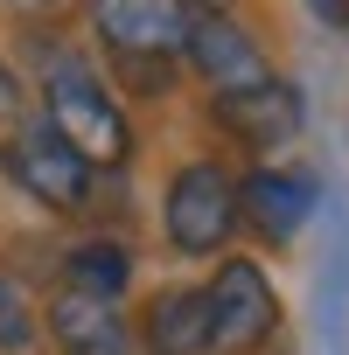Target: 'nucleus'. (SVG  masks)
Returning a JSON list of instances; mask_svg holds the SVG:
<instances>
[{"label":"nucleus","mask_w":349,"mask_h":355,"mask_svg":"<svg viewBox=\"0 0 349 355\" xmlns=\"http://www.w3.org/2000/svg\"><path fill=\"white\" fill-rule=\"evenodd\" d=\"M42 313L29 306V293H22V279H8V272H0V355H22L42 327H35Z\"/></svg>","instance_id":"f8f14e48"},{"label":"nucleus","mask_w":349,"mask_h":355,"mask_svg":"<svg viewBox=\"0 0 349 355\" xmlns=\"http://www.w3.org/2000/svg\"><path fill=\"white\" fill-rule=\"evenodd\" d=\"M335 21H342V35H349V0H342V15H335Z\"/></svg>","instance_id":"dca6fc26"},{"label":"nucleus","mask_w":349,"mask_h":355,"mask_svg":"<svg viewBox=\"0 0 349 355\" xmlns=\"http://www.w3.org/2000/svg\"><path fill=\"white\" fill-rule=\"evenodd\" d=\"M22 119H29V84H22L8 63H0V146L22 132Z\"/></svg>","instance_id":"ddd939ff"},{"label":"nucleus","mask_w":349,"mask_h":355,"mask_svg":"<svg viewBox=\"0 0 349 355\" xmlns=\"http://www.w3.org/2000/svg\"><path fill=\"white\" fill-rule=\"evenodd\" d=\"M22 8H56V0H22Z\"/></svg>","instance_id":"f3484780"},{"label":"nucleus","mask_w":349,"mask_h":355,"mask_svg":"<svg viewBox=\"0 0 349 355\" xmlns=\"http://www.w3.org/2000/svg\"><path fill=\"white\" fill-rule=\"evenodd\" d=\"M147 348L154 355H203L210 348V306L203 286H168L147 306Z\"/></svg>","instance_id":"9d476101"},{"label":"nucleus","mask_w":349,"mask_h":355,"mask_svg":"<svg viewBox=\"0 0 349 355\" xmlns=\"http://www.w3.org/2000/svg\"><path fill=\"white\" fill-rule=\"evenodd\" d=\"M314 202H321V189H314V174H300V167H259V174L238 182V223H252L273 244L300 237V223L314 216Z\"/></svg>","instance_id":"0eeeda50"},{"label":"nucleus","mask_w":349,"mask_h":355,"mask_svg":"<svg viewBox=\"0 0 349 355\" xmlns=\"http://www.w3.org/2000/svg\"><path fill=\"white\" fill-rule=\"evenodd\" d=\"M42 119H49L91 167H119V160L133 153V125H126L119 98H112V91L98 84V70L77 63V56H49V70H42Z\"/></svg>","instance_id":"f257e3e1"},{"label":"nucleus","mask_w":349,"mask_h":355,"mask_svg":"<svg viewBox=\"0 0 349 355\" xmlns=\"http://www.w3.org/2000/svg\"><path fill=\"white\" fill-rule=\"evenodd\" d=\"M189 15H231V0H182Z\"/></svg>","instance_id":"4468645a"},{"label":"nucleus","mask_w":349,"mask_h":355,"mask_svg":"<svg viewBox=\"0 0 349 355\" xmlns=\"http://www.w3.org/2000/svg\"><path fill=\"white\" fill-rule=\"evenodd\" d=\"M63 293H84V300H119L126 286H133V258H126V244H112V237H84L70 258H63Z\"/></svg>","instance_id":"9b49d317"},{"label":"nucleus","mask_w":349,"mask_h":355,"mask_svg":"<svg viewBox=\"0 0 349 355\" xmlns=\"http://www.w3.org/2000/svg\"><path fill=\"white\" fill-rule=\"evenodd\" d=\"M182 56L196 63V77H203L210 91H245V84H266V77H273L266 49H259L252 28H238L231 15H189Z\"/></svg>","instance_id":"423d86ee"},{"label":"nucleus","mask_w":349,"mask_h":355,"mask_svg":"<svg viewBox=\"0 0 349 355\" xmlns=\"http://www.w3.org/2000/svg\"><path fill=\"white\" fill-rule=\"evenodd\" d=\"M203 306H210V348L217 355L259 348L279 327V293H273L266 265H252V258H224L217 279L203 286Z\"/></svg>","instance_id":"20e7f679"},{"label":"nucleus","mask_w":349,"mask_h":355,"mask_svg":"<svg viewBox=\"0 0 349 355\" xmlns=\"http://www.w3.org/2000/svg\"><path fill=\"white\" fill-rule=\"evenodd\" d=\"M0 160L42 209H84V196H91V160L49 119H22V132L0 146Z\"/></svg>","instance_id":"7ed1b4c3"},{"label":"nucleus","mask_w":349,"mask_h":355,"mask_svg":"<svg viewBox=\"0 0 349 355\" xmlns=\"http://www.w3.org/2000/svg\"><path fill=\"white\" fill-rule=\"evenodd\" d=\"M168 244L189 251V258H210L231 244L238 230V182L217 167V160H189L182 174L168 182Z\"/></svg>","instance_id":"f03ea898"},{"label":"nucleus","mask_w":349,"mask_h":355,"mask_svg":"<svg viewBox=\"0 0 349 355\" xmlns=\"http://www.w3.org/2000/svg\"><path fill=\"white\" fill-rule=\"evenodd\" d=\"M42 320H49V334H56L63 355H133V334H126V320L112 313V300L56 293Z\"/></svg>","instance_id":"1a4fd4ad"},{"label":"nucleus","mask_w":349,"mask_h":355,"mask_svg":"<svg viewBox=\"0 0 349 355\" xmlns=\"http://www.w3.org/2000/svg\"><path fill=\"white\" fill-rule=\"evenodd\" d=\"M210 119H217V132H231V139L252 146V153H279V146L307 125L300 91H293L286 77H266V84H245V91H217V98H210Z\"/></svg>","instance_id":"39448f33"},{"label":"nucleus","mask_w":349,"mask_h":355,"mask_svg":"<svg viewBox=\"0 0 349 355\" xmlns=\"http://www.w3.org/2000/svg\"><path fill=\"white\" fill-rule=\"evenodd\" d=\"M307 8H314L321 21H335V15H342V0H307Z\"/></svg>","instance_id":"2eb2a0df"},{"label":"nucleus","mask_w":349,"mask_h":355,"mask_svg":"<svg viewBox=\"0 0 349 355\" xmlns=\"http://www.w3.org/2000/svg\"><path fill=\"white\" fill-rule=\"evenodd\" d=\"M91 21L119 56H174L189 8L182 0H91Z\"/></svg>","instance_id":"6e6552de"}]
</instances>
